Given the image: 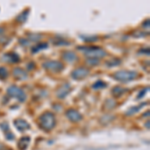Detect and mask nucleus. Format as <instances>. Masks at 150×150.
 <instances>
[{
    "instance_id": "nucleus-19",
    "label": "nucleus",
    "mask_w": 150,
    "mask_h": 150,
    "mask_svg": "<svg viewBox=\"0 0 150 150\" xmlns=\"http://www.w3.org/2000/svg\"><path fill=\"white\" fill-rule=\"evenodd\" d=\"M28 14H29V10H25V11H23L22 13L19 14V15L17 16V18H16V20H17L18 22H21V23L25 22L26 19H27Z\"/></svg>"
},
{
    "instance_id": "nucleus-27",
    "label": "nucleus",
    "mask_w": 150,
    "mask_h": 150,
    "mask_svg": "<svg viewBox=\"0 0 150 150\" xmlns=\"http://www.w3.org/2000/svg\"><path fill=\"white\" fill-rule=\"evenodd\" d=\"M142 26H143L144 28H147V29H148V28H149V19H147V20L143 23V25H142Z\"/></svg>"
},
{
    "instance_id": "nucleus-15",
    "label": "nucleus",
    "mask_w": 150,
    "mask_h": 150,
    "mask_svg": "<svg viewBox=\"0 0 150 150\" xmlns=\"http://www.w3.org/2000/svg\"><path fill=\"white\" fill-rule=\"evenodd\" d=\"M106 66L108 67H114V66H118V65L121 64V60L118 59V58H112V59L106 61Z\"/></svg>"
},
{
    "instance_id": "nucleus-24",
    "label": "nucleus",
    "mask_w": 150,
    "mask_h": 150,
    "mask_svg": "<svg viewBox=\"0 0 150 150\" xmlns=\"http://www.w3.org/2000/svg\"><path fill=\"white\" fill-rule=\"evenodd\" d=\"M147 91H148V87H147V88H144L143 90H142L141 92H140V93L138 94V95H137V97H138V99H140V98L143 97V96L145 95V93H146Z\"/></svg>"
},
{
    "instance_id": "nucleus-8",
    "label": "nucleus",
    "mask_w": 150,
    "mask_h": 150,
    "mask_svg": "<svg viewBox=\"0 0 150 150\" xmlns=\"http://www.w3.org/2000/svg\"><path fill=\"white\" fill-rule=\"evenodd\" d=\"M12 74H13V76L15 77L16 79H18V80H24V79L27 78V72L24 69L20 68V67L14 68L13 71H12Z\"/></svg>"
},
{
    "instance_id": "nucleus-4",
    "label": "nucleus",
    "mask_w": 150,
    "mask_h": 150,
    "mask_svg": "<svg viewBox=\"0 0 150 150\" xmlns=\"http://www.w3.org/2000/svg\"><path fill=\"white\" fill-rule=\"evenodd\" d=\"M7 94L11 97L16 98L20 102H24L26 100V94L24 93V91L21 88H19L16 85H11L7 89Z\"/></svg>"
},
{
    "instance_id": "nucleus-20",
    "label": "nucleus",
    "mask_w": 150,
    "mask_h": 150,
    "mask_svg": "<svg viewBox=\"0 0 150 150\" xmlns=\"http://www.w3.org/2000/svg\"><path fill=\"white\" fill-rule=\"evenodd\" d=\"M115 105H116V102L113 99H108V100L105 101V106H104V107L107 110H111L115 107Z\"/></svg>"
},
{
    "instance_id": "nucleus-28",
    "label": "nucleus",
    "mask_w": 150,
    "mask_h": 150,
    "mask_svg": "<svg viewBox=\"0 0 150 150\" xmlns=\"http://www.w3.org/2000/svg\"><path fill=\"white\" fill-rule=\"evenodd\" d=\"M4 31H5V29L3 27H0V35H2L4 33Z\"/></svg>"
},
{
    "instance_id": "nucleus-29",
    "label": "nucleus",
    "mask_w": 150,
    "mask_h": 150,
    "mask_svg": "<svg viewBox=\"0 0 150 150\" xmlns=\"http://www.w3.org/2000/svg\"><path fill=\"white\" fill-rule=\"evenodd\" d=\"M145 126L147 127V129H149V121H147V124H145Z\"/></svg>"
},
{
    "instance_id": "nucleus-17",
    "label": "nucleus",
    "mask_w": 150,
    "mask_h": 150,
    "mask_svg": "<svg viewBox=\"0 0 150 150\" xmlns=\"http://www.w3.org/2000/svg\"><path fill=\"white\" fill-rule=\"evenodd\" d=\"M47 47H48L47 43H38L36 46H34L32 48V53H37V52H39L40 50L46 49Z\"/></svg>"
},
{
    "instance_id": "nucleus-18",
    "label": "nucleus",
    "mask_w": 150,
    "mask_h": 150,
    "mask_svg": "<svg viewBox=\"0 0 150 150\" xmlns=\"http://www.w3.org/2000/svg\"><path fill=\"white\" fill-rule=\"evenodd\" d=\"M105 87H107V84L105 83V82H103L102 80H98L96 81L95 83L92 85V88L94 90H99V89H103L105 88Z\"/></svg>"
},
{
    "instance_id": "nucleus-9",
    "label": "nucleus",
    "mask_w": 150,
    "mask_h": 150,
    "mask_svg": "<svg viewBox=\"0 0 150 150\" xmlns=\"http://www.w3.org/2000/svg\"><path fill=\"white\" fill-rule=\"evenodd\" d=\"M70 91H71V87H70L68 83H65L64 85L62 86L61 88H59V90H58V92H57L58 98H60V99L65 98L70 93Z\"/></svg>"
},
{
    "instance_id": "nucleus-6",
    "label": "nucleus",
    "mask_w": 150,
    "mask_h": 150,
    "mask_svg": "<svg viewBox=\"0 0 150 150\" xmlns=\"http://www.w3.org/2000/svg\"><path fill=\"white\" fill-rule=\"evenodd\" d=\"M89 74V69L85 67H78V68L74 69L71 73V77L75 80H80V79L85 78L87 75Z\"/></svg>"
},
{
    "instance_id": "nucleus-7",
    "label": "nucleus",
    "mask_w": 150,
    "mask_h": 150,
    "mask_svg": "<svg viewBox=\"0 0 150 150\" xmlns=\"http://www.w3.org/2000/svg\"><path fill=\"white\" fill-rule=\"evenodd\" d=\"M65 115H66V117L71 122H79L82 120V115L76 109H73V108L67 109L66 112H65Z\"/></svg>"
},
{
    "instance_id": "nucleus-25",
    "label": "nucleus",
    "mask_w": 150,
    "mask_h": 150,
    "mask_svg": "<svg viewBox=\"0 0 150 150\" xmlns=\"http://www.w3.org/2000/svg\"><path fill=\"white\" fill-rule=\"evenodd\" d=\"M0 127L2 128V129L4 130V131H7V130L9 129V127H8V123L7 122H3L2 124H0Z\"/></svg>"
},
{
    "instance_id": "nucleus-13",
    "label": "nucleus",
    "mask_w": 150,
    "mask_h": 150,
    "mask_svg": "<svg viewBox=\"0 0 150 150\" xmlns=\"http://www.w3.org/2000/svg\"><path fill=\"white\" fill-rule=\"evenodd\" d=\"M62 56H63V59L65 60V61L70 62V63L77 61V55L75 54L74 52H72V51H66V52H64L63 54H62Z\"/></svg>"
},
{
    "instance_id": "nucleus-5",
    "label": "nucleus",
    "mask_w": 150,
    "mask_h": 150,
    "mask_svg": "<svg viewBox=\"0 0 150 150\" xmlns=\"http://www.w3.org/2000/svg\"><path fill=\"white\" fill-rule=\"evenodd\" d=\"M43 67L45 69L48 70L50 72H61L64 68V65L59 61H55V60H49V61H46L42 64Z\"/></svg>"
},
{
    "instance_id": "nucleus-10",
    "label": "nucleus",
    "mask_w": 150,
    "mask_h": 150,
    "mask_svg": "<svg viewBox=\"0 0 150 150\" xmlns=\"http://www.w3.org/2000/svg\"><path fill=\"white\" fill-rule=\"evenodd\" d=\"M14 126H15L19 131H25V130H28L30 128V125L27 121L23 119H17L14 121Z\"/></svg>"
},
{
    "instance_id": "nucleus-30",
    "label": "nucleus",
    "mask_w": 150,
    "mask_h": 150,
    "mask_svg": "<svg viewBox=\"0 0 150 150\" xmlns=\"http://www.w3.org/2000/svg\"><path fill=\"white\" fill-rule=\"evenodd\" d=\"M5 150H9V149H5Z\"/></svg>"
},
{
    "instance_id": "nucleus-26",
    "label": "nucleus",
    "mask_w": 150,
    "mask_h": 150,
    "mask_svg": "<svg viewBox=\"0 0 150 150\" xmlns=\"http://www.w3.org/2000/svg\"><path fill=\"white\" fill-rule=\"evenodd\" d=\"M6 139L7 140H13L14 135L12 134V133H6Z\"/></svg>"
},
{
    "instance_id": "nucleus-11",
    "label": "nucleus",
    "mask_w": 150,
    "mask_h": 150,
    "mask_svg": "<svg viewBox=\"0 0 150 150\" xmlns=\"http://www.w3.org/2000/svg\"><path fill=\"white\" fill-rule=\"evenodd\" d=\"M3 61L6 62H10V63H16V62L19 61V56L16 53L14 52H10V53H6V54L3 55L2 57Z\"/></svg>"
},
{
    "instance_id": "nucleus-1",
    "label": "nucleus",
    "mask_w": 150,
    "mask_h": 150,
    "mask_svg": "<svg viewBox=\"0 0 150 150\" xmlns=\"http://www.w3.org/2000/svg\"><path fill=\"white\" fill-rule=\"evenodd\" d=\"M40 128L45 131H50L56 125V118L52 112H44L38 119Z\"/></svg>"
},
{
    "instance_id": "nucleus-21",
    "label": "nucleus",
    "mask_w": 150,
    "mask_h": 150,
    "mask_svg": "<svg viewBox=\"0 0 150 150\" xmlns=\"http://www.w3.org/2000/svg\"><path fill=\"white\" fill-rule=\"evenodd\" d=\"M8 70L6 69V67H4V66H2V67H0V79H5L8 77Z\"/></svg>"
},
{
    "instance_id": "nucleus-16",
    "label": "nucleus",
    "mask_w": 150,
    "mask_h": 150,
    "mask_svg": "<svg viewBox=\"0 0 150 150\" xmlns=\"http://www.w3.org/2000/svg\"><path fill=\"white\" fill-rule=\"evenodd\" d=\"M126 91V89L125 88H123V87H120V86H116L113 88V90H112V94L115 96V97H119L120 95H122L123 93Z\"/></svg>"
},
{
    "instance_id": "nucleus-12",
    "label": "nucleus",
    "mask_w": 150,
    "mask_h": 150,
    "mask_svg": "<svg viewBox=\"0 0 150 150\" xmlns=\"http://www.w3.org/2000/svg\"><path fill=\"white\" fill-rule=\"evenodd\" d=\"M30 144V137L29 136H23L18 140L17 147L19 150H26L28 145Z\"/></svg>"
},
{
    "instance_id": "nucleus-3",
    "label": "nucleus",
    "mask_w": 150,
    "mask_h": 150,
    "mask_svg": "<svg viewBox=\"0 0 150 150\" xmlns=\"http://www.w3.org/2000/svg\"><path fill=\"white\" fill-rule=\"evenodd\" d=\"M138 73L136 71H132V70H120V71L115 72L113 75V78L120 82H129L134 80L137 78Z\"/></svg>"
},
{
    "instance_id": "nucleus-22",
    "label": "nucleus",
    "mask_w": 150,
    "mask_h": 150,
    "mask_svg": "<svg viewBox=\"0 0 150 150\" xmlns=\"http://www.w3.org/2000/svg\"><path fill=\"white\" fill-rule=\"evenodd\" d=\"M86 63L88 65H91V66H97V65L100 63L99 59H94V58H87Z\"/></svg>"
},
{
    "instance_id": "nucleus-2",
    "label": "nucleus",
    "mask_w": 150,
    "mask_h": 150,
    "mask_svg": "<svg viewBox=\"0 0 150 150\" xmlns=\"http://www.w3.org/2000/svg\"><path fill=\"white\" fill-rule=\"evenodd\" d=\"M78 50H80L86 55L87 58H94V59H101L107 55V52L102 48L95 46H78Z\"/></svg>"
},
{
    "instance_id": "nucleus-14",
    "label": "nucleus",
    "mask_w": 150,
    "mask_h": 150,
    "mask_svg": "<svg viewBox=\"0 0 150 150\" xmlns=\"http://www.w3.org/2000/svg\"><path fill=\"white\" fill-rule=\"evenodd\" d=\"M146 105V103H142V104H140L139 106H133V107H131L130 109H128L126 111V116H130V115H134L135 113H138L140 109H141L142 107H144V106Z\"/></svg>"
},
{
    "instance_id": "nucleus-23",
    "label": "nucleus",
    "mask_w": 150,
    "mask_h": 150,
    "mask_svg": "<svg viewBox=\"0 0 150 150\" xmlns=\"http://www.w3.org/2000/svg\"><path fill=\"white\" fill-rule=\"evenodd\" d=\"M29 39L30 41H38L41 38V35L39 34H29Z\"/></svg>"
}]
</instances>
